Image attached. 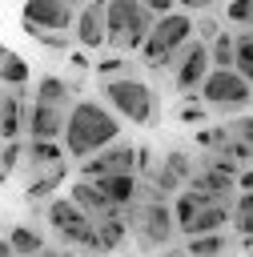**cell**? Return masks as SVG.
Returning <instances> with one entry per match:
<instances>
[{
	"instance_id": "obj_2",
	"label": "cell",
	"mask_w": 253,
	"mask_h": 257,
	"mask_svg": "<svg viewBox=\"0 0 253 257\" xmlns=\"http://www.w3.org/2000/svg\"><path fill=\"white\" fill-rule=\"evenodd\" d=\"M100 92H104V108L116 120H129V124H153L157 120V92L141 76H133V72L112 76L100 84Z\"/></svg>"
},
{
	"instance_id": "obj_4",
	"label": "cell",
	"mask_w": 253,
	"mask_h": 257,
	"mask_svg": "<svg viewBox=\"0 0 253 257\" xmlns=\"http://www.w3.org/2000/svg\"><path fill=\"white\" fill-rule=\"evenodd\" d=\"M153 20L157 16H149L137 0H104V44L116 52H141Z\"/></svg>"
},
{
	"instance_id": "obj_42",
	"label": "cell",
	"mask_w": 253,
	"mask_h": 257,
	"mask_svg": "<svg viewBox=\"0 0 253 257\" xmlns=\"http://www.w3.org/2000/svg\"><path fill=\"white\" fill-rule=\"evenodd\" d=\"M0 12H4V0H0Z\"/></svg>"
},
{
	"instance_id": "obj_1",
	"label": "cell",
	"mask_w": 253,
	"mask_h": 257,
	"mask_svg": "<svg viewBox=\"0 0 253 257\" xmlns=\"http://www.w3.org/2000/svg\"><path fill=\"white\" fill-rule=\"evenodd\" d=\"M116 137H120V120L100 100H76L64 112V128H60V141L56 145H60L64 157L84 161V157L100 153L104 145H112Z\"/></svg>"
},
{
	"instance_id": "obj_16",
	"label": "cell",
	"mask_w": 253,
	"mask_h": 257,
	"mask_svg": "<svg viewBox=\"0 0 253 257\" xmlns=\"http://www.w3.org/2000/svg\"><path fill=\"white\" fill-rule=\"evenodd\" d=\"M20 133H24V96L4 92V100H0V141H20Z\"/></svg>"
},
{
	"instance_id": "obj_19",
	"label": "cell",
	"mask_w": 253,
	"mask_h": 257,
	"mask_svg": "<svg viewBox=\"0 0 253 257\" xmlns=\"http://www.w3.org/2000/svg\"><path fill=\"white\" fill-rule=\"evenodd\" d=\"M72 100V84L60 76H40L36 80V100L32 104H52V108H68Z\"/></svg>"
},
{
	"instance_id": "obj_7",
	"label": "cell",
	"mask_w": 253,
	"mask_h": 257,
	"mask_svg": "<svg viewBox=\"0 0 253 257\" xmlns=\"http://www.w3.org/2000/svg\"><path fill=\"white\" fill-rule=\"evenodd\" d=\"M249 80H241L233 68H209V76L201 80V100L205 108H217V112H237L249 104Z\"/></svg>"
},
{
	"instance_id": "obj_34",
	"label": "cell",
	"mask_w": 253,
	"mask_h": 257,
	"mask_svg": "<svg viewBox=\"0 0 253 257\" xmlns=\"http://www.w3.org/2000/svg\"><path fill=\"white\" fill-rule=\"evenodd\" d=\"M68 60H72V68H88V56H84V52H72Z\"/></svg>"
},
{
	"instance_id": "obj_30",
	"label": "cell",
	"mask_w": 253,
	"mask_h": 257,
	"mask_svg": "<svg viewBox=\"0 0 253 257\" xmlns=\"http://www.w3.org/2000/svg\"><path fill=\"white\" fill-rule=\"evenodd\" d=\"M96 72H100L104 80H112V76H124V60H120V56H108V60H100V64H96Z\"/></svg>"
},
{
	"instance_id": "obj_32",
	"label": "cell",
	"mask_w": 253,
	"mask_h": 257,
	"mask_svg": "<svg viewBox=\"0 0 253 257\" xmlns=\"http://www.w3.org/2000/svg\"><path fill=\"white\" fill-rule=\"evenodd\" d=\"M137 4H141L149 16H169V12H177V8H173V0H137Z\"/></svg>"
},
{
	"instance_id": "obj_10",
	"label": "cell",
	"mask_w": 253,
	"mask_h": 257,
	"mask_svg": "<svg viewBox=\"0 0 253 257\" xmlns=\"http://www.w3.org/2000/svg\"><path fill=\"white\" fill-rule=\"evenodd\" d=\"M205 76H209V52H205V44L193 36V40L181 48V56L173 60V80H177V88H181L185 96H197V88H201Z\"/></svg>"
},
{
	"instance_id": "obj_9",
	"label": "cell",
	"mask_w": 253,
	"mask_h": 257,
	"mask_svg": "<svg viewBox=\"0 0 253 257\" xmlns=\"http://www.w3.org/2000/svg\"><path fill=\"white\" fill-rule=\"evenodd\" d=\"M116 173H137V149L133 145H104L100 153L80 161V181H100V177H116Z\"/></svg>"
},
{
	"instance_id": "obj_21",
	"label": "cell",
	"mask_w": 253,
	"mask_h": 257,
	"mask_svg": "<svg viewBox=\"0 0 253 257\" xmlns=\"http://www.w3.org/2000/svg\"><path fill=\"white\" fill-rule=\"evenodd\" d=\"M4 241H8L12 257H36V253H44V237H40L36 229H28V225H16Z\"/></svg>"
},
{
	"instance_id": "obj_23",
	"label": "cell",
	"mask_w": 253,
	"mask_h": 257,
	"mask_svg": "<svg viewBox=\"0 0 253 257\" xmlns=\"http://www.w3.org/2000/svg\"><path fill=\"white\" fill-rule=\"evenodd\" d=\"M205 52H209V68H233V32H217L209 44H205Z\"/></svg>"
},
{
	"instance_id": "obj_26",
	"label": "cell",
	"mask_w": 253,
	"mask_h": 257,
	"mask_svg": "<svg viewBox=\"0 0 253 257\" xmlns=\"http://www.w3.org/2000/svg\"><path fill=\"white\" fill-rule=\"evenodd\" d=\"M177 189H181V181H177V177H173L165 165H161V169H153V189H149V197H157V201H169Z\"/></svg>"
},
{
	"instance_id": "obj_33",
	"label": "cell",
	"mask_w": 253,
	"mask_h": 257,
	"mask_svg": "<svg viewBox=\"0 0 253 257\" xmlns=\"http://www.w3.org/2000/svg\"><path fill=\"white\" fill-rule=\"evenodd\" d=\"M40 44H48V48H68V40L72 36H64V32H44V36H36Z\"/></svg>"
},
{
	"instance_id": "obj_14",
	"label": "cell",
	"mask_w": 253,
	"mask_h": 257,
	"mask_svg": "<svg viewBox=\"0 0 253 257\" xmlns=\"http://www.w3.org/2000/svg\"><path fill=\"white\" fill-rule=\"evenodd\" d=\"M64 112H68V108H52V104H32V108H24V128H28V137H32V141H60Z\"/></svg>"
},
{
	"instance_id": "obj_27",
	"label": "cell",
	"mask_w": 253,
	"mask_h": 257,
	"mask_svg": "<svg viewBox=\"0 0 253 257\" xmlns=\"http://www.w3.org/2000/svg\"><path fill=\"white\" fill-rule=\"evenodd\" d=\"M165 169L177 177V181H189L197 169H193V161H189V153H181V149H173L169 157H165Z\"/></svg>"
},
{
	"instance_id": "obj_5",
	"label": "cell",
	"mask_w": 253,
	"mask_h": 257,
	"mask_svg": "<svg viewBox=\"0 0 253 257\" xmlns=\"http://www.w3.org/2000/svg\"><path fill=\"white\" fill-rule=\"evenodd\" d=\"M124 225L137 233V241L145 249H165L177 233L173 225V213H169V201H157V197H141L129 213H124Z\"/></svg>"
},
{
	"instance_id": "obj_29",
	"label": "cell",
	"mask_w": 253,
	"mask_h": 257,
	"mask_svg": "<svg viewBox=\"0 0 253 257\" xmlns=\"http://www.w3.org/2000/svg\"><path fill=\"white\" fill-rule=\"evenodd\" d=\"M20 157H24V145L20 141H0V169L4 173H12L20 165Z\"/></svg>"
},
{
	"instance_id": "obj_36",
	"label": "cell",
	"mask_w": 253,
	"mask_h": 257,
	"mask_svg": "<svg viewBox=\"0 0 253 257\" xmlns=\"http://www.w3.org/2000/svg\"><path fill=\"white\" fill-rule=\"evenodd\" d=\"M0 257H12V249H8V241L0 237Z\"/></svg>"
},
{
	"instance_id": "obj_13",
	"label": "cell",
	"mask_w": 253,
	"mask_h": 257,
	"mask_svg": "<svg viewBox=\"0 0 253 257\" xmlns=\"http://www.w3.org/2000/svg\"><path fill=\"white\" fill-rule=\"evenodd\" d=\"M96 189H100V197L112 205V209H120V213H129L141 197H145V189H141V181H137V173H116V177H100V181H92Z\"/></svg>"
},
{
	"instance_id": "obj_15",
	"label": "cell",
	"mask_w": 253,
	"mask_h": 257,
	"mask_svg": "<svg viewBox=\"0 0 253 257\" xmlns=\"http://www.w3.org/2000/svg\"><path fill=\"white\" fill-rule=\"evenodd\" d=\"M225 221H229V205L225 201H205L193 209V217L177 229L185 237H205V233H225Z\"/></svg>"
},
{
	"instance_id": "obj_28",
	"label": "cell",
	"mask_w": 253,
	"mask_h": 257,
	"mask_svg": "<svg viewBox=\"0 0 253 257\" xmlns=\"http://www.w3.org/2000/svg\"><path fill=\"white\" fill-rule=\"evenodd\" d=\"M225 20L237 24V28H249V20H253V0H229V4H225Z\"/></svg>"
},
{
	"instance_id": "obj_22",
	"label": "cell",
	"mask_w": 253,
	"mask_h": 257,
	"mask_svg": "<svg viewBox=\"0 0 253 257\" xmlns=\"http://www.w3.org/2000/svg\"><path fill=\"white\" fill-rule=\"evenodd\" d=\"M24 84H28V60H24L20 52H12V48H8V56L0 60V88L20 92Z\"/></svg>"
},
{
	"instance_id": "obj_39",
	"label": "cell",
	"mask_w": 253,
	"mask_h": 257,
	"mask_svg": "<svg viewBox=\"0 0 253 257\" xmlns=\"http://www.w3.org/2000/svg\"><path fill=\"white\" fill-rule=\"evenodd\" d=\"M4 56H8V48H4V44H0V60H4Z\"/></svg>"
},
{
	"instance_id": "obj_41",
	"label": "cell",
	"mask_w": 253,
	"mask_h": 257,
	"mask_svg": "<svg viewBox=\"0 0 253 257\" xmlns=\"http://www.w3.org/2000/svg\"><path fill=\"white\" fill-rule=\"evenodd\" d=\"M157 257H177V253H157Z\"/></svg>"
},
{
	"instance_id": "obj_11",
	"label": "cell",
	"mask_w": 253,
	"mask_h": 257,
	"mask_svg": "<svg viewBox=\"0 0 253 257\" xmlns=\"http://www.w3.org/2000/svg\"><path fill=\"white\" fill-rule=\"evenodd\" d=\"M72 40L80 48H100L104 44V0H84L72 20Z\"/></svg>"
},
{
	"instance_id": "obj_38",
	"label": "cell",
	"mask_w": 253,
	"mask_h": 257,
	"mask_svg": "<svg viewBox=\"0 0 253 257\" xmlns=\"http://www.w3.org/2000/svg\"><path fill=\"white\" fill-rule=\"evenodd\" d=\"M64 4H72V8H80V4H84V0H64Z\"/></svg>"
},
{
	"instance_id": "obj_31",
	"label": "cell",
	"mask_w": 253,
	"mask_h": 257,
	"mask_svg": "<svg viewBox=\"0 0 253 257\" xmlns=\"http://www.w3.org/2000/svg\"><path fill=\"white\" fill-rule=\"evenodd\" d=\"M181 120H189V124H193V120H197V124H205V104H197V100L189 96V100L181 104Z\"/></svg>"
},
{
	"instance_id": "obj_20",
	"label": "cell",
	"mask_w": 253,
	"mask_h": 257,
	"mask_svg": "<svg viewBox=\"0 0 253 257\" xmlns=\"http://www.w3.org/2000/svg\"><path fill=\"white\" fill-rule=\"evenodd\" d=\"M233 72L241 80L253 76V36H249V28H233Z\"/></svg>"
},
{
	"instance_id": "obj_12",
	"label": "cell",
	"mask_w": 253,
	"mask_h": 257,
	"mask_svg": "<svg viewBox=\"0 0 253 257\" xmlns=\"http://www.w3.org/2000/svg\"><path fill=\"white\" fill-rule=\"evenodd\" d=\"M68 201L92 221V229L100 225V221H112V217H124L120 209H112L104 197H100V189L92 185V181H72V189H68Z\"/></svg>"
},
{
	"instance_id": "obj_18",
	"label": "cell",
	"mask_w": 253,
	"mask_h": 257,
	"mask_svg": "<svg viewBox=\"0 0 253 257\" xmlns=\"http://www.w3.org/2000/svg\"><path fill=\"white\" fill-rule=\"evenodd\" d=\"M229 225L237 229L241 249L249 253V249H253V241H249V233H253V193H237V201H233V209H229Z\"/></svg>"
},
{
	"instance_id": "obj_25",
	"label": "cell",
	"mask_w": 253,
	"mask_h": 257,
	"mask_svg": "<svg viewBox=\"0 0 253 257\" xmlns=\"http://www.w3.org/2000/svg\"><path fill=\"white\" fill-rule=\"evenodd\" d=\"M60 177H64V165H56V169H48V173H40V177H32V185H28V201L36 205L40 197H48L56 185H60Z\"/></svg>"
},
{
	"instance_id": "obj_3",
	"label": "cell",
	"mask_w": 253,
	"mask_h": 257,
	"mask_svg": "<svg viewBox=\"0 0 253 257\" xmlns=\"http://www.w3.org/2000/svg\"><path fill=\"white\" fill-rule=\"evenodd\" d=\"M193 40V16L189 12H169L157 16L149 24V36L141 44V60L149 68H173V60L181 56V48Z\"/></svg>"
},
{
	"instance_id": "obj_24",
	"label": "cell",
	"mask_w": 253,
	"mask_h": 257,
	"mask_svg": "<svg viewBox=\"0 0 253 257\" xmlns=\"http://www.w3.org/2000/svg\"><path fill=\"white\" fill-rule=\"evenodd\" d=\"M229 249V241H225V233H205V237H189V257H221Z\"/></svg>"
},
{
	"instance_id": "obj_43",
	"label": "cell",
	"mask_w": 253,
	"mask_h": 257,
	"mask_svg": "<svg viewBox=\"0 0 253 257\" xmlns=\"http://www.w3.org/2000/svg\"><path fill=\"white\" fill-rule=\"evenodd\" d=\"M0 100H4V88H0Z\"/></svg>"
},
{
	"instance_id": "obj_17",
	"label": "cell",
	"mask_w": 253,
	"mask_h": 257,
	"mask_svg": "<svg viewBox=\"0 0 253 257\" xmlns=\"http://www.w3.org/2000/svg\"><path fill=\"white\" fill-rule=\"evenodd\" d=\"M28 169H32V177H40V173H48V169H56V165H64V153H60V145L56 141H28Z\"/></svg>"
},
{
	"instance_id": "obj_37",
	"label": "cell",
	"mask_w": 253,
	"mask_h": 257,
	"mask_svg": "<svg viewBox=\"0 0 253 257\" xmlns=\"http://www.w3.org/2000/svg\"><path fill=\"white\" fill-rule=\"evenodd\" d=\"M209 4H213V0H193V8H209Z\"/></svg>"
},
{
	"instance_id": "obj_40",
	"label": "cell",
	"mask_w": 253,
	"mask_h": 257,
	"mask_svg": "<svg viewBox=\"0 0 253 257\" xmlns=\"http://www.w3.org/2000/svg\"><path fill=\"white\" fill-rule=\"evenodd\" d=\"M4 177H8V173H4V169H0V185H4Z\"/></svg>"
},
{
	"instance_id": "obj_8",
	"label": "cell",
	"mask_w": 253,
	"mask_h": 257,
	"mask_svg": "<svg viewBox=\"0 0 253 257\" xmlns=\"http://www.w3.org/2000/svg\"><path fill=\"white\" fill-rule=\"evenodd\" d=\"M72 20H76V8L64 4V0H24V12H20V24L32 40L44 36V32L72 36Z\"/></svg>"
},
{
	"instance_id": "obj_6",
	"label": "cell",
	"mask_w": 253,
	"mask_h": 257,
	"mask_svg": "<svg viewBox=\"0 0 253 257\" xmlns=\"http://www.w3.org/2000/svg\"><path fill=\"white\" fill-rule=\"evenodd\" d=\"M48 225H52V233L56 237H64L68 245H76V249H88V253H100V241H96V229H92V221L68 201V197H56V201H48Z\"/></svg>"
},
{
	"instance_id": "obj_35",
	"label": "cell",
	"mask_w": 253,
	"mask_h": 257,
	"mask_svg": "<svg viewBox=\"0 0 253 257\" xmlns=\"http://www.w3.org/2000/svg\"><path fill=\"white\" fill-rule=\"evenodd\" d=\"M36 257H72V253H56V249H44V253H36Z\"/></svg>"
}]
</instances>
